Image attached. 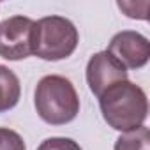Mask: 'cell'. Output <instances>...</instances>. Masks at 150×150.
Returning <instances> with one entry per match:
<instances>
[{
  "instance_id": "cell-1",
  "label": "cell",
  "mask_w": 150,
  "mask_h": 150,
  "mask_svg": "<svg viewBox=\"0 0 150 150\" xmlns=\"http://www.w3.org/2000/svg\"><path fill=\"white\" fill-rule=\"evenodd\" d=\"M97 99L103 118L111 129L127 132L145 125L148 117V99L139 85L124 80L111 85Z\"/></svg>"
},
{
  "instance_id": "cell-2",
  "label": "cell",
  "mask_w": 150,
  "mask_h": 150,
  "mask_svg": "<svg viewBox=\"0 0 150 150\" xmlns=\"http://www.w3.org/2000/svg\"><path fill=\"white\" fill-rule=\"evenodd\" d=\"M34 104L37 115L50 125H65L80 113V97L76 88L71 80L60 74H48L39 80Z\"/></svg>"
},
{
  "instance_id": "cell-3",
  "label": "cell",
  "mask_w": 150,
  "mask_h": 150,
  "mask_svg": "<svg viewBox=\"0 0 150 150\" xmlns=\"http://www.w3.org/2000/svg\"><path fill=\"white\" fill-rule=\"evenodd\" d=\"M78 42V28L64 16H44L34 23L32 55L42 60H64L76 51Z\"/></svg>"
},
{
  "instance_id": "cell-4",
  "label": "cell",
  "mask_w": 150,
  "mask_h": 150,
  "mask_svg": "<svg viewBox=\"0 0 150 150\" xmlns=\"http://www.w3.org/2000/svg\"><path fill=\"white\" fill-rule=\"evenodd\" d=\"M34 20L11 16L0 21V57L6 60H23L32 55Z\"/></svg>"
},
{
  "instance_id": "cell-5",
  "label": "cell",
  "mask_w": 150,
  "mask_h": 150,
  "mask_svg": "<svg viewBox=\"0 0 150 150\" xmlns=\"http://www.w3.org/2000/svg\"><path fill=\"white\" fill-rule=\"evenodd\" d=\"M125 69H141L150 60V41L136 30L115 34L106 50Z\"/></svg>"
},
{
  "instance_id": "cell-6",
  "label": "cell",
  "mask_w": 150,
  "mask_h": 150,
  "mask_svg": "<svg viewBox=\"0 0 150 150\" xmlns=\"http://www.w3.org/2000/svg\"><path fill=\"white\" fill-rule=\"evenodd\" d=\"M127 80V69L106 50L94 53L87 64V83L96 97H101L111 85Z\"/></svg>"
},
{
  "instance_id": "cell-7",
  "label": "cell",
  "mask_w": 150,
  "mask_h": 150,
  "mask_svg": "<svg viewBox=\"0 0 150 150\" xmlns=\"http://www.w3.org/2000/svg\"><path fill=\"white\" fill-rule=\"evenodd\" d=\"M21 97V85L20 78L6 67L0 65V113L13 110Z\"/></svg>"
},
{
  "instance_id": "cell-8",
  "label": "cell",
  "mask_w": 150,
  "mask_h": 150,
  "mask_svg": "<svg viewBox=\"0 0 150 150\" xmlns=\"http://www.w3.org/2000/svg\"><path fill=\"white\" fill-rule=\"evenodd\" d=\"M113 150H150V131L146 125H139L132 131L122 132L115 141Z\"/></svg>"
},
{
  "instance_id": "cell-9",
  "label": "cell",
  "mask_w": 150,
  "mask_h": 150,
  "mask_svg": "<svg viewBox=\"0 0 150 150\" xmlns=\"http://www.w3.org/2000/svg\"><path fill=\"white\" fill-rule=\"evenodd\" d=\"M0 150H27V145L16 131L0 127Z\"/></svg>"
},
{
  "instance_id": "cell-10",
  "label": "cell",
  "mask_w": 150,
  "mask_h": 150,
  "mask_svg": "<svg viewBox=\"0 0 150 150\" xmlns=\"http://www.w3.org/2000/svg\"><path fill=\"white\" fill-rule=\"evenodd\" d=\"M37 150H83L74 139L71 138H62V136H53L44 139Z\"/></svg>"
}]
</instances>
